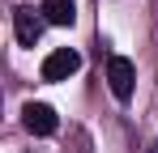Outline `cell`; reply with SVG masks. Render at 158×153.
<instances>
[{"mask_svg":"<svg viewBox=\"0 0 158 153\" xmlns=\"http://www.w3.org/2000/svg\"><path fill=\"white\" fill-rule=\"evenodd\" d=\"M107 85H111V94L120 102L132 98V85H137V68H132L128 55H111L107 60Z\"/></svg>","mask_w":158,"mask_h":153,"instance_id":"6da1fadb","label":"cell"},{"mask_svg":"<svg viewBox=\"0 0 158 153\" xmlns=\"http://www.w3.org/2000/svg\"><path fill=\"white\" fill-rule=\"evenodd\" d=\"M81 68V55L73 47H56L47 60H43V81H69V76Z\"/></svg>","mask_w":158,"mask_h":153,"instance_id":"7a4b0ae2","label":"cell"},{"mask_svg":"<svg viewBox=\"0 0 158 153\" xmlns=\"http://www.w3.org/2000/svg\"><path fill=\"white\" fill-rule=\"evenodd\" d=\"M22 124H26V132H34V136H52L56 128H60V119H56V111L47 102H26V106H22Z\"/></svg>","mask_w":158,"mask_h":153,"instance_id":"3957f363","label":"cell"},{"mask_svg":"<svg viewBox=\"0 0 158 153\" xmlns=\"http://www.w3.org/2000/svg\"><path fill=\"white\" fill-rule=\"evenodd\" d=\"M13 30H17V43H22V47H34L39 34H43V13H34V9H13Z\"/></svg>","mask_w":158,"mask_h":153,"instance_id":"277c9868","label":"cell"},{"mask_svg":"<svg viewBox=\"0 0 158 153\" xmlns=\"http://www.w3.org/2000/svg\"><path fill=\"white\" fill-rule=\"evenodd\" d=\"M39 13H43L47 26H73L77 22V4H73V0H43Z\"/></svg>","mask_w":158,"mask_h":153,"instance_id":"5b68a950","label":"cell"},{"mask_svg":"<svg viewBox=\"0 0 158 153\" xmlns=\"http://www.w3.org/2000/svg\"><path fill=\"white\" fill-rule=\"evenodd\" d=\"M150 153H158V145H154V149H150Z\"/></svg>","mask_w":158,"mask_h":153,"instance_id":"8992f818","label":"cell"}]
</instances>
